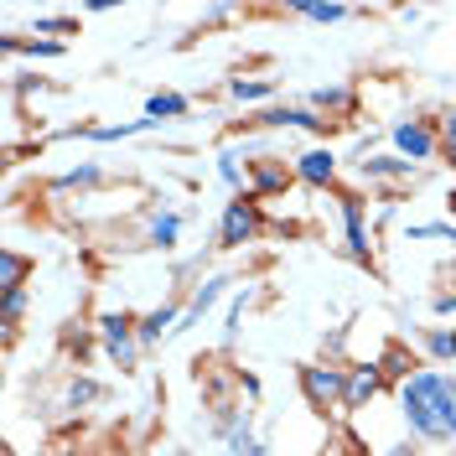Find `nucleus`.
I'll use <instances>...</instances> for the list:
<instances>
[{
    "label": "nucleus",
    "mask_w": 456,
    "mask_h": 456,
    "mask_svg": "<svg viewBox=\"0 0 456 456\" xmlns=\"http://www.w3.org/2000/svg\"><path fill=\"white\" fill-rule=\"evenodd\" d=\"M239 389H244L249 399H259V395H265V384H259L255 373H239Z\"/></svg>",
    "instance_id": "obj_33"
},
{
    "label": "nucleus",
    "mask_w": 456,
    "mask_h": 456,
    "mask_svg": "<svg viewBox=\"0 0 456 456\" xmlns=\"http://www.w3.org/2000/svg\"><path fill=\"white\" fill-rule=\"evenodd\" d=\"M296 182H301V187H316V192H327V187H332V182H338V156H332V151H327V145H312V151H301V156H296Z\"/></svg>",
    "instance_id": "obj_9"
},
{
    "label": "nucleus",
    "mask_w": 456,
    "mask_h": 456,
    "mask_svg": "<svg viewBox=\"0 0 456 456\" xmlns=\"http://www.w3.org/2000/svg\"><path fill=\"white\" fill-rule=\"evenodd\" d=\"M228 99L233 104H265V99H275V78H228Z\"/></svg>",
    "instance_id": "obj_19"
},
{
    "label": "nucleus",
    "mask_w": 456,
    "mask_h": 456,
    "mask_svg": "<svg viewBox=\"0 0 456 456\" xmlns=\"http://www.w3.org/2000/svg\"><path fill=\"white\" fill-rule=\"evenodd\" d=\"M338 202H342V233H347V255L373 270V244H369V224H363V198L342 192Z\"/></svg>",
    "instance_id": "obj_7"
},
{
    "label": "nucleus",
    "mask_w": 456,
    "mask_h": 456,
    "mask_svg": "<svg viewBox=\"0 0 456 456\" xmlns=\"http://www.w3.org/2000/svg\"><path fill=\"white\" fill-rule=\"evenodd\" d=\"M296 182V171L281 167V156H259V161H249V192L255 198H275V192H285Z\"/></svg>",
    "instance_id": "obj_11"
},
{
    "label": "nucleus",
    "mask_w": 456,
    "mask_h": 456,
    "mask_svg": "<svg viewBox=\"0 0 456 456\" xmlns=\"http://www.w3.org/2000/svg\"><path fill=\"white\" fill-rule=\"evenodd\" d=\"M389 141H395V151L410 167H420V161H436L441 130H436V119H399L395 130H389Z\"/></svg>",
    "instance_id": "obj_6"
},
{
    "label": "nucleus",
    "mask_w": 456,
    "mask_h": 456,
    "mask_svg": "<svg viewBox=\"0 0 456 456\" xmlns=\"http://www.w3.org/2000/svg\"><path fill=\"white\" fill-rule=\"evenodd\" d=\"M145 130H156V119L145 114V119H130V125H94V130H84L88 141L110 145V141H130V135H145Z\"/></svg>",
    "instance_id": "obj_21"
},
{
    "label": "nucleus",
    "mask_w": 456,
    "mask_h": 456,
    "mask_svg": "<svg viewBox=\"0 0 456 456\" xmlns=\"http://www.w3.org/2000/svg\"><path fill=\"white\" fill-rule=\"evenodd\" d=\"M228 285H233L228 275H208V281H202L198 290H192V301H187V312H182V327H176V332H187V327H198V322H202V312H208V306H213V301L224 296Z\"/></svg>",
    "instance_id": "obj_15"
},
{
    "label": "nucleus",
    "mask_w": 456,
    "mask_h": 456,
    "mask_svg": "<svg viewBox=\"0 0 456 456\" xmlns=\"http://www.w3.org/2000/svg\"><path fill=\"white\" fill-rule=\"evenodd\" d=\"M358 176H363V182H384V187H389V182H415V176H420V167H410L404 156H369V161H358Z\"/></svg>",
    "instance_id": "obj_13"
},
{
    "label": "nucleus",
    "mask_w": 456,
    "mask_h": 456,
    "mask_svg": "<svg viewBox=\"0 0 456 456\" xmlns=\"http://www.w3.org/2000/svg\"><path fill=\"white\" fill-rule=\"evenodd\" d=\"M436 130H441V151H446V156L456 161V110L441 114V125H436Z\"/></svg>",
    "instance_id": "obj_30"
},
{
    "label": "nucleus",
    "mask_w": 456,
    "mask_h": 456,
    "mask_svg": "<svg viewBox=\"0 0 456 456\" xmlns=\"http://www.w3.org/2000/svg\"><path fill=\"white\" fill-rule=\"evenodd\" d=\"M296 384H301V395H306L312 410L332 415V410H342V395H347V369L342 363H301Z\"/></svg>",
    "instance_id": "obj_3"
},
{
    "label": "nucleus",
    "mask_w": 456,
    "mask_h": 456,
    "mask_svg": "<svg viewBox=\"0 0 456 456\" xmlns=\"http://www.w3.org/2000/svg\"><path fill=\"white\" fill-rule=\"evenodd\" d=\"M404 233H410V239H452L456 244V224H410Z\"/></svg>",
    "instance_id": "obj_29"
},
{
    "label": "nucleus",
    "mask_w": 456,
    "mask_h": 456,
    "mask_svg": "<svg viewBox=\"0 0 456 456\" xmlns=\"http://www.w3.org/2000/svg\"><path fill=\"white\" fill-rule=\"evenodd\" d=\"M37 270L21 249H0V290H27V275Z\"/></svg>",
    "instance_id": "obj_17"
},
{
    "label": "nucleus",
    "mask_w": 456,
    "mask_h": 456,
    "mask_svg": "<svg viewBox=\"0 0 456 456\" xmlns=\"http://www.w3.org/2000/svg\"><path fill=\"white\" fill-rule=\"evenodd\" d=\"M322 353H332V358H338V353H342V332H332V338H322Z\"/></svg>",
    "instance_id": "obj_34"
},
{
    "label": "nucleus",
    "mask_w": 456,
    "mask_h": 456,
    "mask_svg": "<svg viewBox=\"0 0 456 456\" xmlns=\"http://www.w3.org/2000/svg\"><path fill=\"white\" fill-rule=\"evenodd\" d=\"M373 363H379V373H384V384H399V389H404V384L420 373V358H415L404 342H389V347H384Z\"/></svg>",
    "instance_id": "obj_12"
},
{
    "label": "nucleus",
    "mask_w": 456,
    "mask_h": 456,
    "mask_svg": "<svg viewBox=\"0 0 456 456\" xmlns=\"http://www.w3.org/2000/svg\"><path fill=\"white\" fill-rule=\"evenodd\" d=\"M290 16L316 21V27H338V21L353 16V5H342V0H296V5H290Z\"/></svg>",
    "instance_id": "obj_16"
},
{
    "label": "nucleus",
    "mask_w": 456,
    "mask_h": 456,
    "mask_svg": "<svg viewBox=\"0 0 456 456\" xmlns=\"http://www.w3.org/2000/svg\"><path fill=\"white\" fill-rule=\"evenodd\" d=\"M171 456H187V452H171Z\"/></svg>",
    "instance_id": "obj_36"
},
{
    "label": "nucleus",
    "mask_w": 456,
    "mask_h": 456,
    "mask_svg": "<svg viewBox=\"0 0 456 456\" xmlns=\"http://www.w3.org/2000/svg\"><path fill=\"white\" fill-rule=\"evenodd\" d=\"M306 110L327 114V119L338 125V119H347V114L358 110V88H347V84H327V88H312V94H306Z\"/></svg>",
    "instance_id": "obj_10"
},
{
    "label": "nucleus",
    "mask_w": 456,
    "mask_h": 456,
    "mask_svg": "<svg viewBox=\"0 0 456 456\" xmlns=\"http://www.w3.org/2000/svg\"><path fill=\"white\" fill-rule=\"evenodd\" d=\"M259 228H265L259 198L255 192H233V202H228L224 218H218V244H224V249H244V244L259 239Z\"/></svg>",
    "instance_id": "obj_4"
},
{
    "label": "nucleus",
    "mask_w": 456,
    "mask_h": 456,
    "mask_svg": "<svg viewBox=\"0 0 456 456\" xmlns=\"http://www.w3.org/2000/svg\"><path fill=\"white\" fill-rule=\"evenodd\" d=\"M420 342L436 363H456V327H420Z\"/></svg>",
    "instance_id": "obj_20"
},
{
    "label": "nucleus",
    "mask_w": 456,
    "mask_h": 456,
    "mask_svg": "<svg viewBox=\"0 0 456 456\" xmlns=\"http://www.w3.org/2000/svg\"><path fill=\"white\" fill-rule=\"evenodd\" d=\"M399 415L410 436L430 446H456V379L441 369H420L399 389Z\"/></svg>",
    "instance_id": "obj_1"
},
{
    "label": "nucleus",
    "mask_w": 456,
    "mask_h": 456,
    "mask_svg": "<svg viewBox=\"0 0 456 456\" xmlns=\"http://www.w3.org/2000/svg\"><path fill=\"white\" fill-rule=\"evenodd\" d=\"M430 306H436V316H456V290H441Z\"/></svg>",
    "instance_id": "obj_32"
},
{
    "label": "nucleus",
    "mask_w": 456,
    "mask_h": 456,
    "mask_svg": "<svg viewBox=\"0 0 456 456\" xmlns=\"http://www.w3.org/2000/svg\"><path fill=\"white\" fill-rule=\"evenodd\" d=\"M21 316H27V290H0V327H5V338H16Z\"/></svg>",
    "instance_id": "obj_22"
},
{
    "label": "nucleus",
    "mask_w": 456,
    "mask_h": 456,
    "mask_svg": "<svg viewBox=\"0 0 456 456\" xmlns=\"http://www.w3.org/2000/svg\"><path fill=\"white\" fill-rule=\"evenodd\" d=\"M228 456H265V441L244 426V430H233V436H228Z\"/></svg>",
    "instance_id": "obj_26"
},
{
    "label": "nucleus",
    "mask_w": 456,
    "mask_h": 456,
    "mask_svg": "<svg viewBox=\"0 0 456 456\" xmlns=\"http://www.w3.org/2000/svg\"><path fill=\"white\" fill-rule=\"evenodd\" d=\"M94 182H99V167L88 161V167H73V171H62V176L53 182V192H73V187H94Z\"/></svg>",
    "instance_id": "obj_25"
},
{
    "label": "nucleus",
    "mask_w": 456,
    "mask_h": 456,
    "mask_svg": "<svg viewBox=\"0 0 456 456\" xmlns=\"http://www.w3.org/2000/svg\"><path fill=\"white\" fill-rule=\"evenodd\" d=\"M176 239H182V218L176 213H156L151 218V244L167 255V249H176Z\"/></svg>",
    "instance_id": "obj_23"
},
{
    "label": "nucleus",
    "mask_w": 456,
    "mask_h": 456,
    "mask_svg": "<svg viewBox=\"0 0 456 456\" xmlns=\"http://www.w3.org/2000/svg\"><path fill=\"white\" fill-rule=\"evenodd\" d=\"M384 395V373L379 363H347V395H342V410H369L373 399Z\"/></svg>",
    "instance_id": "obj_8"
},
{
    "label": "nucleus",
    "mask_w": 456,
    "mask_h": 456,
    "mask_svg": "<svg viewBox=\"0 0 456 456\" xmlns=\"http://www.w3.org/2000/svg\"><path fill=\"white\" fill-rule=\"evenodd\" d=\"M384 456H426V452H420V446H410V441H404V446H389V452H384Z\"/></svg>",
    "instance_id": "obj_35"
},
{
    "label": "nucleus",
    "mask_w": 456,
    "mask_h": 456,
    "mask_svg": "<svg viewBox=\"0 0 456 456\" xmlns=\"http://www.w3.org/2000/svg\"><path fill=\"white\" fill-rule=\"evenodd\" d=\"M244 125H249V130H312V135H332V130H338L327 114L306 110V104H270V110L249 114Z\"/></svg>",
    "instance_id": "obj_5"
},
{
    "label": "nucleus",
    "mask_w": 456,
    "mask_h": 456,
    "mask_svg": "<svg viewBox=\"0 0 456 456\" xmlns=\"http://www.w3.org/2000/svg\"><path fill=\"white\" fill-rule=\"evenodd\" d=\"M73 16H37V31H73Z\"/></svg>",
    "instance_id": "obj_31"
},
{
    "label": "nucleus",
    "mask_w": 456,
    "mask_h": 456,
    "mask_svg": "<svg viewBox=\"0 0 456 456\" xmlns=\"http://www.w3.org/2000/svg\"><path fill=\"white\" fill-rule=\"evenodd\" d=\"M244 306H249V290H239V296H233V306H228V327H224V347H233V338H239V322H244Z\"/></svg>",
    "instance_id": "obj_27"
},
{
    "label": "nucleus",
    "mask_w": 456,
    "mask_h": 456,
    "mask_svg": "<svg viewBox=\"0 0 456 456\" xmlns=\"http://www.w3.org/2000/svg\"><path fill=\"white\" fill-rule=\"evenodd\" d=\"M99 399H104V384H99V379H73L68 395H62V404H68V410H88V404H99Z\"/></svg>",
    "instance_id": "obj_24"
},
{
    "label": "nucleus",
    "mask_w": 456,
    "mask_h": 456,
    "mask_svg": "<svg viewBox=\"0 0 456 456\" xmlns=\"http://www.w3.org/2000/svg\"><path fill=\"white\" fill-rule=\"evenodd\" d=\"M182 312H187V306H176V301L156 306V312H145L141 316V347H156L161 338H171V332L182 327Z\"/></svg>",
    "instance_id": "obj_14"
},
{
    "label": "nucleus",
    "mask_w": 456,
    "mask_h": 456,
    "mask_svg": "<svg viewBox=\"0 0 456 456\" xmlns=\"http://www.w3.org/2000/svg\"><path fill=\"white\" fill-rule=\"evenodd\" d=\"M99 347L119 373L141 369V322L130 312H104L99 316Z\"/></svg>",
    "instance_id": "obj_2"
},
{
    "label": "nucleus",
    "mask_w": 456,
    "mask_h": 456,
    "mask_svg": "<svg viewBox=\"0 0 456 456\" xmlns=\"http://www.w3.org/2000/svg\"><path fill=\"white\" fill-rule=\"evenodd\" d=\"M218 176H224L233 192H249V187H244V171H239V156H233V151H224V156H218Z\"/></svg>",
    "instance_id": "obj_28"
},
{
    "label": "nucleus",
    "mask_w": 456,
    "mask_h": 456,
    "mask_svg": "<svg viewBox=\"0 0 456 456\" xmlns=\"http://www.w3.org/2000/svg\"><path fill=\"white\" fill-rule=\"evenodd\" d=\"M187 110H192V99H187V94H171V88H161V94H151V99H145V114H151L156 125H167V119H182Z\"/></svg>",
    "instance_id": "obj_18"
}]
</instances>
